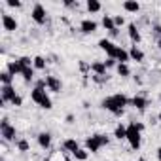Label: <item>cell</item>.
<instances>
[{"label":"cell","mask_w":161,"mask_h":161,"mask_svg":"<svg viewBox=\"0 0 161 161\" xmlns=\"http://www.w3.org/2000/svg\"><path fill=\"white\" fill-rule=\"evenodd\" d=\"M129 104H131V99H129L127 95H123V93L110 95V97L103 99V103H101V106H103L104 110L112 112L114 116H121L123 110H125V106H129Z\"/></svg>","instance_id":"obj_1"},{"label":"cell","mask_w":161,"mask_h":161,"mask_svg":"<svg viewBox=\"0 0 161 161\" xmlns=\"http://www.w3.org/2000/svg\"><path fill=\"white\" fill-rule=\"evenodd\" d=\"M142 129H144V125L138 121H133L127 125V142L133 150H138L142 144Z\"/></svg>","instance_id":"obj_2"},{"label":"cell","mask_w":161,"mask_h":161,"mask_svg":"<svg viewBox=\"0 0 161 161\" xmlns=\"http://www.w3.org/2000/svg\"><path fill=\"white\" fill-rule=\"evenodd\" d=\"M31 99H32L40 108H44V110H51V106H53L49 95H47L46 89H42V87H34V89L31 91Z\"/></svg>","instance_id":"obj_3"},{"label":"cell","mask_w":161,"mask_h":161,"mask_svg":"<svg viewBox=\"0 0 161 161\" xmlns=\"http://www.w3.org/2000/svg\"><path fill=\"white\" fill-rule=\"evenodd\" d=\"M108 144V136L106 135H93V136H87L86 138V148H87V152H91V153H97L103 146H106Z\"/></svg>","instance_id":"obj_4"},{"label":"cell","mask_w":161,"mask_h":161,"mask_svg":"<svg viewBox=\"0 0 161 161\" xmlns=\"http://www.w3.org/2000/svg\"><path fill=\"white\" fill-rule=\"evenodd\" d=\"M0 135H2V140H6V142L15 140L17 131H15L14 125H10V119H8V118H4L2 121H0Z\"/></svg>","instance_id":"obj_5"},{"label":"cell","mask_w":161,"mask_h":161,"mask_svg":"<svg viewBox=\"0 0 161 161\" xmlns=\"http://www.w3.org/2000/svg\"><path fill=\"white\" fill-rule=\"evenodd\" d=\"M31 17H32V21H34V23L44 25V23H46V19H47L46 8H44L42 4H34V6H32V12H31Z\"/></svg>","instance_id":"obj_6"},{"label":"cell","mask_w":161,"mask_h":161,"mask_svg":"<svg viewBox=\"0 0 161 161\" xmlns=\"http://www.w3.org/2000/svg\"><path fill=\"white\" fill-rule=\"evenodd\" d=\"M99 47H101L103 51H106V55H108V59H114V57H116V51H118V46H116L114 42H110V40H106V38H103V40H99Z\"/></svg>","instance_id":"obj_7"},{"label":"cell","mask_w":161,"mask_h":161,"mask_svg":"<svg viewBox=\"0 0 161 161\" xmlns=\"http://www.w3.org/2000/svg\"><path fill=\"white\" fill-rule=\"evenodd\" d=\"M46 84H47V89L53 93H61V89H63V84L57 76H46Z\"/></svg>","instance_id":"obj_8"},{"label":"cell","mask_w":161,"mask_h":161,"mask_svg":"<svg viewBox=\"0 0 161 161\" xmlns=\"http://www.w3.org/2000/svg\"><path fill=\"white\" fill-rule=\"evenodd\" d=\"M97 29H99V25L93 19H84L82 23H80V31H82L84 34H93V32H97Z\"/></svg>","instance_id":"obj_9"},{"label":"cell","mask_w":161,"mask_h":161,"mask_svg":"<svg viewBox=\"0 0 161 161\" xmlns=\"http://www.w3.org/2000/svg\"><path fill=\"white\" fill-rule=\"evenodd\" d=\"M2 25H4V31H8V32L17 31V21H15V17H12L10 14H4V15H2Z\"/></svg>","instance_id":"obj_10"},{"label":"cell","mask_w":161,"mask_h":161,"mask_svg":"<svg viewBox=\"0 0 161 161\" xmlns=\"http://www.w3.org/2000/svg\"><path fill=\"white\" fill-rule=\"evenodd\" d=\"M0 91H2V101L4 103H12L17 97V93H15V89L12 86H2V89H0Z\"/></svg>","instance_id":"obj_11"},{"label":"cell","mask_w":161,"mask_h":161,"mask_svg":"<svg viewBox=\"0 0 161 161\" xmlns=\"http://www.w3.org/2000/svg\"><path fill=\"white\" fill-rule=\"evenodd\" d=\"M131 106H135L136 110H146L148 108V99L146 97H140V95H135L133 99H131Z\"/></svg>","instance_id":"obj_12"},{"label":"cell","mask_w":161,"mask_h":161,"mask_svg":"<svg viewBox=\"0 0 161 161\" xmlns=\"http://www.w3.org/2000/svg\"><path fill=\"white\" fill-rule=\"evenodd\" d=\"M127 32H129V38L135 42V46L142 40V36H140V31H138V27L135 25V23H129V27H127Z\"/></svg>","instance_id":"obj_13"},{"label":"cell","mask_w":161,"mask_h":161,"mask_svg":"<svg viewBox=\"0 0 161 161\" xmlns=\"http://www.w3.org/2000/svg\"><path fill=\"white\" fill-rule=\"evenodd\" d=\"M91 70H93L97 76H108V68H106L104 61H95V63H91Z\"/></svg>","instance_id":"obj_14"},{"label":"cell","mask_w":161,"mask_h":161,"mask_svg":"<svg viewBox=\"0 0 161 161\" xmlns=\"http://www.w3.org/2000/svg\"><path fill=\"white\" fill-rule=\"evenodd\" d=\"M129 57H131V61L144 63V51H142L140 47H136V46H133V47L129 49Z\"/></svg>","instance_id":"obj_15"},{"label":"cell","mask_w":161,"mask_h":161,"mask_svg":"<svg viewBox=\"0 0 161 161\" xmlns=\"http://www.w3.org/2000/svg\"><path fill=\"white\" fill-rule=\"evenodd\" d=\"M38 144H40V148H44V150H47V148L51 146V135H49L47 131H44V133H40V135H38Z\"/></svg>","instance_id":"obj_16"},{"label":"cell","mask_w":161,"mask_h":161,"mask_svg":"<svg viewBox=\"0 0 161 161\" xmlns=\"http://www.w3.org/2000/svg\"><path fill=\"white\" fill-rule=\"evenodd\" d=\"M118 63H127V61H131V57H129V51L127 49H123L121 46H118V51H116V57H114Z\"/></svg>","instance_id":"obj_17"},{"label":"cell","mask_w":161,"mask_h":161,"mask_svg":"<svg viewBox=\"0 0 161 161\" xmlns=\"http://www.w3.org/2000/svg\"><path fill=\"white\" fill-rule=\"evenodd\" d=\"M6 70H10V72L15 76V74H21V72H23V66H21L19 59H14V61H8V68H6Z\"/></svg>","instance_id":"obj_18"},{"label":"cell","mask_w":161,"mask_h":161,"mask_svg":"<svg viewBox=\"0 0 161 161\" xmlns=\"http://www.w3.org/2000/svg\"><path fill=\"white\" fill-rule=\"evenodd\" d=\"M63 148H64L66 152L74 153V152H78V150H80V144H78V140H74V138H66V140L63 142Z\"/></svg>","instance_id":"obj_19"},{"label":"cell","mask_w":161,"mask_h":161,"mask_svg":"<svg viewBox=\"0 0 161 161\" xmlns=\"http://www.w3.org/2000/svg\"><path fill=\"white\" fill-rule=\"evenodd\" d=\"M123 10L129 12V14H136L140 10V4L135 2V0H127V2H123Z\"/></svg>","instance_id":"obj_20"},{"label":"cell","mask_w":161,"mask_h":161,"mask_svg":"<svg viewBox=\"0 0 161 161\" xmlns=\"http://www.w3.org/2000/svg\"><path fill=\"white\" fill-rule=\"evenodd\" d=\"M0 82H2V86H12L14 74H12L10 70H2V72H0Z\"/></svg>","instance_id":"obj_21"},{"label":"cell","mask_w":161,"mask_h":161,"mask_svg":"<svg viewBox=\"0 0 161 161\" xmlns=\"http://www.w3.org/2000/svg\"><path fill=\"white\" fill-rule=\"evenodd\" d=\"M116 70H118V74H119L121 78H129V76H131V68H129L127 63H118Z\"/></svg>","instance_id":"obj_22"},{"label":"cell","mask_w":161,"mask_h":161,"mask_svg":"<svg viewBox=\"0 0 161 161\" xmlns=\"http://www.w3.org/2000/svg\"><path fill=\"white\" fill-rule=\"evenodd\" d=\"M114 136L118 138V140H123V138H127V127L125 125H116V129H114Z\"/></svg>","instance_id":"obj_23"},{"label":"cell","mask_w":161,"mask_h":161,"mask_svg":"<svg viewBox=\"0 0 161 161\" xmlns=\"http://www.w3.org/2000/svg\"><path fill=\"white\" fill-rule=\"evenodd\" d=\"M103 27L110 32V31H114L116 29V25H114V17L112 15H103Z\"/></svg>","instance_id":"obj_24"},{"label":"cell","mask_w":161,"mask_h":161,"mask_svg":"<svg viewBox=\"0 0 161 161\" xmlns=\"http://www.w3.org/2000/svg\"><path fill=\"white\" fill-rule=\"evenodd\" d=\"M21 76H23V80H25L27 84H31L32 80H34V68H32V66H29V68H23Z\"/></svg>","instance_id":"obj_25"},{"label":"cell","mask_w":161,"mask_h":161,"mask_svg":"<svg viewBox=\"0 0 161 161\" xmlns=\"http://www.w3.org/2000/svg\"><path fill=\"white\" fill-rule=\"evenodd\" d=\"M87 10H89L91 14H97V12L103 10V6H101L99 0H87Z\"/></svg>","instance_id":"obj_26"},{"label":"cell","mask_w":161,"mask_h":161,"mask_svg":"<svg viewBox=\"0 0 161 161\" xmlns=\"http://www.w3.org/2000/svg\"><path fill=\"white\" fill-rule=\"evenodd\" d=\"M72 155H74L78 161H86V159H87V155H89V152H87V150H84V148H80V150H78V152H74Z\"/></svg>","instance_id":"obj_27"},{"label":"cell","mask_w":161,"mask_h":161,"mask_svg":"<svg viewBox=\"0 0 161 161\" xmlns=\"http://www.w3.org/2000/svg\"><path fill=\"white\" fill-rule=\"evenodd\" d=\"M17 150H19V152H29V150H31L29 140H27V138H19V140H17Z\"/></svg>","instance_id":"obj_28"},{"label":"cell","mask_w":161,"mask_h":161,"mask_svg":"<svg viewBox=\"0 0 161 161\" xmlns=\"http://www.w3.org/2000/svg\"><path fill=\"white\" fill-rule=\"evenodd\" d=\"M34 68H38V70H44L46 68V59L44 57H40V55H36L34 57V64H32Z\"/></svg>","instance_id":"obj_29"},{"label":"cell","mask_w":161,"mask_h":161,"mask_svg":"<svg viewBox=\"0 0 161 161\" xmlns=\"http://www.w3.org/2000/svg\"><path fill=\"white\" fill-rule=\"evenodd\" d=\"M19 63H21L23 68H29V66L34 64V59H31V57H19Z\"/></svg>","instance_id":"obj_30"},{"label":"cell","mask_w":161,"mask_h":161,"mask_svg":"<svg viewBox=\"0 0 161 161\" xmlns=\"http://www.w3.org/2000/svg\"><path fill=\"white\" fill-rule=\"evenodd\" d=\"M91 80H93L95 84H106L108 80H110V76H97L95 74V76H91Z\"/></svg>","instance_id":"obj_31"},{"label":"cell","mask_w":161,"mask_h":161,"mask_svg":"<svg viewBox=\"0 0 161 161\" xmlns=\"http://www.w3.org/2000/svg\"><path fill=\"white\" fill-rule=\"evenodd\" d=\"M152 32H153V38H155V40H159V38H161V25H159V23H153Z\"/></svg>","instance_id":"obj_32"},{"label":"cell","mask_w":161,"mask_h":161,"mask_svg":"<svg viewBox=\"0 0 161 161\" xmlns=\"http://www.w3.org/2000/svg\"><path fill=\"white\" fill-rule=\"evenodd\" d=\"M114 25H116V29H119L121 25H125V17L123 15H114Z\"/></svg>","instance_id":"obj_33"},{"label":"cell","mask_w":161,"mask_h":161,"mask_svg":"<svg viewBox=\"0 0 161 161\" xmlns=\"http://www.w3.org/2000/svg\"><path fill=\"white\" fill-rule=\"evenodd\" d=\"M10 8H21V2H19V0H8V2H6Z\"/></svg>","instance_id":"obj_34"},{"label":"cell","mask_w":161,"mask_h":161,"mask_svg":"<svg viewBox=\"0 0 161 161\" xmlns=\"http://www.w3.org/2000/svg\"><path fill=\"white\" fill-rule=\"evenodd\" d=\"M104 64H106V68H110V66H118V61H116V59H106Z\"/></svg>","instance_id":"obj_35"},{"label":"cell","mask_w":161,"mask_h":161,"mask_svg":"<svg viewBox=\"0 0 161 161\" xmlns=\"http://www.w3.org/2000/svg\"><path fill=\"white\" fill-rule=\"evenodd\" d=\"M12 104H14V106H21V104H23V99H21L19 95H17V97H15V99L12 101Z\"/></svg>","instance_id":"obj_36"},{"label":"cell","mask_w":161,"mask_h":161,"mask_svg":"<svg viewBox=\"0 0 161 161\" xmlns=\"http://www.w3.org/2000/svg\"><path fill=\"white\" fill-rule=\"evenodd\" d=\"M64 6H68V8H78V2H72V0H66V2H64Z\"/></svg>","instance_id":"obj_37"},{"label":"cell","mask_w":161,"mask_h":161,"mask_svg":"<svg viewBox=\"0 0 161 161\" xmlns=\"http://www.w3.org/2000/svg\"><path fill=\"white\" fill-rule=\"evenodd\" d=\"M66 123H74V116H72V114L66 116Z\"/></svg>","instance_id":"obj_38"},{"label":"cell","mask_w":161,"mask_h":161,"mask_svg":"<svg viewBox=\"0 0 161 161\" xmlns=\"http://www.w3.org/2000/svg\"><path fill=\"white\" fill-rule=\"evenodd\" d=\"M119 34V31L118 29H114V31H110V36H118Z\"/></svg>","instance_id":"obj_39"},{"label":"cell","mask_w":161,"mask_h":161,"mask_svg":"<svg viewBox=\"0 0 161 161\" xmlns=\"http://www.w3.org/2000/svg\"><path fill=\"white\" fill-rule=\"evenodd\" d=\"M155 155H157V159L161 161V148H157V150H155Z\"/></svg>","instance_id":"obj_40"},{"label":"cell","mask_w":161,"mask_h":161,"mask_svg":"<svg viewBox=\"0 0 161 161\" xmlns=\"http://www.w3.org/2000/svg\"><path fill=\"white\" fill-rule=\"evenodd\" d=\"M155 42H157V47H161V38H159V40H155Z\"/></svg>","instance_id":"obj_41"},{"label":"cell","mask_w":161,"mask_h":161,"mask_svg":"<svg viewBox=\"0 0 161 161\" xmlns=\"http://www.w3.org/2000/svg\"><path fill=\"white\" fill-rule=\"evenodd\" d=\"M157 119H159V121H161V112H159V116H157Z\"/></svg>","instance_id":"obj_42"},{"label":"cell","mask_w":161,"mask_h":161,"mask_svg":"<svg viewBox=\"0 0 161 161\" xmlns=\"http://www.w3.org/2000/svg\"><path fill=\"white\" fill-rule=\"evenodd\" d=\"M136 161H146V159H144V157H140V159H136Z\"/></svg>","instance_id":"obj_43"},{"label":"cell","mask_w":161,"mask_h":161,"mask_svg":"<svg viewBox=\"0 0 161 161\" xmlns=\"http://www.w3.org/2000/svg\"><path fill=\"white\" fill-rule=\"evenodd\" d=\"M63 161H70V159H68V157H64V159H63Z\"/></svg>","instance_id":"obj_44"},{"label":"cell","mask_w":161,"mask_h":161,"mask_svg":"<svg viewBox=\"0 0 161 161\" xmlns=\"http://www.w3.org/2000/svg\"><path fill=\"white\" fill-rule=\"evenodd\" d=\"M159 99H161V93H159Z\"/></svg>","instance_id":"obj_45"}]
</instances>
